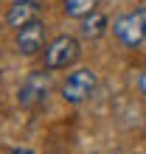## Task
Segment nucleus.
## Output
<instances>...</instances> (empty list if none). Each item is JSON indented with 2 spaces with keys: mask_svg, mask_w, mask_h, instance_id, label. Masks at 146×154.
Masks as SVG:
<instances>
[{
  "mask_svg": "<svg viewBox=\"0 0 146 154\" xmlns=\"http://www.w3.org/2000/svg\"><path fill=\"white\" fill-rule=\"evenodd\" d=\"M96 84H98L96 70L79 67V70H73V73L65 79V84H62V98H65L68 104H84L87 98L96 93Z\"/></svg>",
  "mask_w": 146,
  "mask_h": 154,
  "instance_id": "f257e3e1",
  "label": "nucleus"
},
{
  "mask_svg": "<svg viewBox=\"0 0 146 154\" xmlns=\"http://www.w3.org/2000/svg\"><path fill=\"white\" fill-rule=\"evenodd\" d=\"M81 56V45L76 37H70V34H62V37H56L48 51H45V65H48V70H65L70 65H76V59Z\"/></svg>",
  "mask_w": 146,
  "mask_h": 154,
  "instance_id": "f03ea898",
  "label": "nucleus"
},
{
  "mask_svg": "<svg viewBox=\"0 0 146 154\" xmlns=\"http://www.w3.org/2000/svg\"><path fill=\"white\" fill-rule=\"evenodd\" d=\"M113 34H115L124 45L138 48V45L146 39V8H135V11H129V14L115 17Z\"/></svg>",
  "mask_w": 146,
  "mask_h": 154,
  "instance_id": "7ed1b4c3",
  "label": "nucleus"
},
{
  "mask_svg": "<svg viewBox=\"0 0 146 154\" xmlns=\"http://www.w3.org/2000/svg\"><path fill=\"white\" fill-rule=\"evenodd\" d=\"M48 93H51V73L34 70L20 84V104L23 106H36V104H42L48 98Z\"/></svg>",
  "mask_w": 146,
  "mask_h": 154,
  "instance_id": "20e7f679",
  "label": "nucleus"
},
{
  "mask_svg": "<svg viewBox=\"0 0 146 154\" xmlns=\"http://www.w3.org/2000/svg\"><path fill=\"white\" fill-rule=\"evenodd\" d=\"M42 45H45V25L40 20H31V23H25L23 28H17V51H20L23 56L40 53Z\"/></svg>",
  "mask_w": 146,
  "mask_h": 154,
  "instance_id": "39448f33",
  "label": "nucleus"
},
{
  "mask_svg": "<svg viewBox=\"0 0 146 154\" xmlns=\"http://www.w3.org/2000/svg\"><path fill=\"white\" fill-rule=\"evenodd\" d=\"M36 0H23V3H14L11 6V11H8V25L11 28H23L25 23H31V20H36Z\"/></svg>",
  "mask_w": 146,
  "mask_h": 154,
  "instance_id": "423d86ee",
  "label": "nucleus"
},
{
  "mask_svg": "<svg viewBox=\"0 0 146 154\" xmlns=\"http://www.w3.org/2000/svg\"><path fill=\"white\" fill-rule=\"evenodd\" d=\"M81 20H84V23H81V37H84V39H101L107 34V17L98 11V8L90 11L87 17H81Z\"/></svg>",
  "mask_w": 146,
  "mask_h": 154,
  "instance_id": "0eeeda50",
  "label": "nucleus"
},
{
  "mask_svg": "<svg viewBox=\"0 0 146 154\" xmlns=\"http://www.w3.org/2000/svg\"><path fill=\"white\" fill-rule=\"evenodd\" d=\"M98 3H101V0H65V14L81 20V17H87L90 11H96Z\"/></svg>",
  "mask_w": 146,
  "mask_h": 154,
  "instance_id": "6e6552de",
  "label": "nucleus"
},
{
  "mask_svg": "<svg viewBox=\"0 0 146 154\" xmlns=\"http://www.w3.org/2000/svg\"><path fill=\"white\" fill-rule=\"evenodd\" d=\"M138 87H141V93L146 95V67H143V73H141V79H138Z\"/></svg>",
  "mask_w": 146,
  "mask_h": 154,
  "instance_id": "1a4fd4ad",
  "label": "nucleus"
},
{
  "mask_svg": "<svg viewBox=\"0 0 146 154\" xmlns=\"http://www.w3.org/2000/svg\"><path fill=\"white\" fill-rule=\"evenodd\" d=\"M14 3H23V0H14Z\"/></svg>",
  "mask_w": 146,
  "mask_h": 154,
  "instance_id": "9d476101",
  "label": "nucleus"
}]
</instances>
